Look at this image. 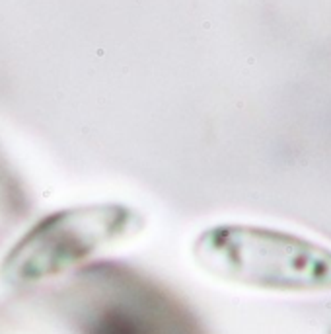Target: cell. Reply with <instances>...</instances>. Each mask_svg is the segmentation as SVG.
Wrapping results in <instances>:
<instances>
[{
  "mask_svg": "<svg viewBox=\"0 0 331 334\" xmlns=\"http://www.w3.org/2000/svg\"><path fill=\"white\" fill-rule=\"evenodd\" d=\"M199 260L224 282L277 293H329L331 246L310 236L257 225L211 229Z\"/></svg>",
  "mask_w": 331,
  "mask_h": 334,
  "instance_id": "obj_1",
  "label": "cell"
}]
</instances>
